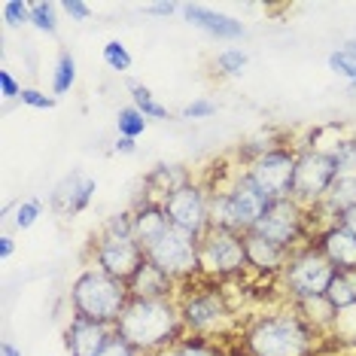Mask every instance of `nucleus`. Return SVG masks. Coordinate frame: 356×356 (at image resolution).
Returning a JSON list of instances; mask_svg holds the SVG:
<instances>
[{
  "instance_id": "1",
  "label": "nucleus",
  "mask_w": 356,
  "mask_h": 356,
  "mask_svg": "<svg viewBox=\"0 0 356 356\" xmlns=\"http://www.w3.org/2000/svg\"><path fill=\"white\" fill-rule=\"evenodd\" d=\"M116 335L143 356H159L189 332L183 326L177 298H131L116 323Z\"/></svg>"
},
{
  "instance_id": "2",
  "label": "nucleus",
  "mask_w": 356,
  "mask_h": 356,
  "mask_svg": "<svg viewBox=\"0 0 356 356\" xmlns=\"http://www.w3.org/2000/svg\"><path fill=\"white\" fill-rule=\"evenodd\" d=\"M317 332L311 320L289 305L283 311L256 314L244 329V347L250 356H311Z\"/></svg>"
},
{
  "instance_id": "3",
  "label": "nucleus",
  "mask_w": 356,
  "mask_h": 356,
  "mask_svg": "<svg viewBox=\"0 0 356 356\" xmlns=\"http://www.w3.org/2000/svg\"><path fill=\"white\" fill-rule=\"evenodd\" d=\"M177 305H180V317L189 335L213 338L216 332H225L234 323V307L220 280L198 277L183 283L177 289Z\"/></svg>"
},
{
  "instance_id": "4",
  "label": "nucleus",
  "mask_w": 356,
  "mask_h": 356,
  "mask_svg": "<svg viewBox=\"0 0 356 356\" xmlns=\"http://www.w3.org/2000/svg\"><path fill=\"white\" fill-rule=\"evenodd\" d=\"M128 302H131L128 283L110 277L101 268H86L70 283V311H74V317H86L116 329Z\"/></svg>"
},
{
  "instance_id": "5",
  "label": "nucleus",
  "mask_w": 356,
  "mask_h": 356,
  "mask_svg": "<svg viewBox=\"0 0 356 356\" xmlns=\"http://www.w3.org/2000/svg\"><path fill=\"white\" fill-rule=\"evenodd\" d=\"M265 207H268V198L256 189L244 171L234 174L232 183L210 189V225H220V229L250 234L262 220Z\"/></svg>"
},
{
  "instance_id": "6",
  "label": "nucleus",
  "mask_w": 356,
  "mask_h": 356,
  "mask_svg": "<svg viewBox=\"0 0 356 356\" xmlns=\"http://www.w3.org/2000/svg\"><path fill=\"white\" fill-rule=\"evenodd\" d=\"M335 265L323 256V250L314 244H302L289 253L286 265L280 271L283 289H286L289 302H305V298H323L335 277Z\"/></svg>"
},
{
  "instance_id": "7",
  "label": "nucleus",
  "mask_w": 356,
  "mask_h": 356,
  "mask_svg": "<svg viewBox=\"0 0 356 356\" xmlns=\"http://www.w3.org/2000/svg\"><path fill=\"white\" fill-rule=\"evenodd\" d=\"M147 259L159 271H165L177 286L204 277L201 274V238H192L189 232H180L174 225L152 247H147Z\"/></svg>"
},
{
  "instance_id": "8",
  "label": "nucleus",
  "mask_w": 356,
  "mask_h": 356,
  "mask_svg": "<svg viewBox=\"0 0 356 356\" xmlns=\"http://www.w3.org/2000/svg\"><path fill=\"white\" fill-rule=\"evenodd\" d=\"M250 268L247 262V234H238L232 229L210 225L201 238V274L210 280H234Z\"/></svg>"
},
{
  "instance_id": "9",
  "label": "nucleus",
  "mask_w": 356,
  "mask_h": 356,
  "mask_svg": "<svg viewBox=\"0 0 356 356\" xmlns=\"http://www.w3.org/2000/svg\"><path fill=\"white\" fill-rule=\"evenodd\" d=\"M256 234L268 238L271 244H277L283 250L293 253L296 247L311 244L314 241V225H311V213L307 207H302L296 198H277L268 201L262 220L256 222Z\"/></svg>"
},
{
  "instance_id": "10",
  "label": "nucleus",
  "mask_w": 356,
  "mask_h": 356,
  "mask_svg": "<svg viewBox=\"0 0 356 356\" xmlns=\"http://www.w3.org/2000/svg\"><path fill=\"white\" fill-rule=\"evenodd\" d=\"M338 180V165L326 149L317 147H298L296 159V177H293V195L302 207L314 210L329 195L332 183Z\"/></svg>"
},
{
  "instance_id": "11",
  "label": "nucleus",
  "mask_w": 356,
  "mask_h": 356,
  "mask_svg": "<svg viewBox=\"0 0 356 356\" xmlns=\"http://www.w3.org/2000/svg\"><path fill=\"white\" fill-rule=\"evenodd\" d=\"M296 159H298V149L280 143V147H271L268 152H262L259 159L250 161V165L244 168V174L253 180V186L268 201L289 198V195H293Z\"/></svg>"
},
{
  "instance_id": "12",
  "label": "nucleus",
  "mask_w": 356,
  "mask_h": 356,
  "mask_svg": "<svg viewBox=\"0 0 356 356\" xmlns=\"http://www.w3.org/2000/svg\"><path fill=\"white\" fill-rule=\"evenodd\" d=\"M143 262H147V253L134 241V234H113L101 229L92 238V268H101L110 277L128 283Z\"/></svg>"
},
{
  "instance_id": "13",
  "label": "nucleus",
  "mask_w": 356,
  "mask_h": 356,
  "mask_svg": "<svg viewBox=\"0 0 356 356\" xmlns=\"http://www.w3.org/2000/svg\"><path fill=\"white\" fill-rule=\"evenodd\" d=\"M165 213L168 222L180 232H189L192 238H204L210 229V189L204 183L192 180L183 189H177L174 195H168L165 201Z\"/></svg>"
},
{
  "instance_id": "14",
  "label": "nucleus",
  "mask_w": 356,
  "mask_h": 356,
  "mask_svg": "<svg viewBox=\"0 0 356 356\" xmlns=\"http://www.w3.org/2000/svg\"><path fill=\"white\" fill-rule=\"evenodd\" d=\"M95 189H98L95 177H88L86 171H70L67 177H61V180L55 183V189L49 192L52 213L64 216V220H67V216L83 213V210L92 204Z\"/></svg>"
},
{
  "instance_id": "15",
  "label": "nucleus",
  "mask_w": 356,
  "mask_h": 356,
  "mask_svg": "<svg viewBox=\"0 0 356 356\" xmlns=\"http://www.w3.org/2000/svg\"><path fill=\"white\" fill-rule=\"evenodd\" d=\"M113 332H116L113 326L70 314V323L64 329V344H67L70 356H101V350L110 344Z\"/></svg>"
},
{
  "instance_id": "16",
  "label": "nucleus",
  "mask_w": 356,
  "mask_h": 356,
  "mask_svg": "<svg viewBox=\"0 0 356 356\" xmlns=\"http://www.w3.org/2000/svg\"><path fill=\"white\" fill-rule=\"evenodd\" d=\"M314 244L338 271H356V234L347 232L341 222H329L314 234Z\"/></svg>"
},
{
  "instance_id": "17",
  "label": "nucleus",
  "mask_w": 356,
  "mask_h": 356,
  "mask_svg": "<svg viewBox=\"0 0 356 356\" xmlns=\"http://www.w3.org/2000/svg\"><path fill=\"white\" fill-rule=\"evenodd\" d=\"M183 19L213 40H244L247 37L244 22L232 19V15H225V13H213L201 3H183Z\"/></svg>"
},
{
  "instance_id": "18",
  "label": "nucleus",
  "mask_w": 356,
  "mask_h": 356,
  "mask_svg": "<svg viewBox=\"0 0 356 356\" xmlns=\"http://www.w3.org/2000/svg\"><path fill=\"white\" fill-rule=\"evenodd\" d=\"M168 229H171V222H168L165 204H161V201L140 198V204L131 210V234L137 244L143 247V253H147V247L156 244Z\"/></svg>"
},
{
  "instance_id": "19",
  "label": "nucleus",
  "mask_w": 356,
  "mask_h": 356,
  "mask_svg": "<svg viewBox=\"0 0 356 356\" xmlns=\"http://www.w3.org/2000/svg\"><path fill=\"white\" fill-rule=\"evenodd\" d=\"M286 259H289V250L271 244L268 238H262V234H256V232L247 234V262H250V268H253L256 274H262V277H274V274L283 271Z\"/></svg>"
},
{
  "instance_id": "20",
  "label": "nucleus",
  "mask_w": 356,
  "mask_h": 356,
  "mask_svg": "<svg viewBox=\"0 0 356 356\" xmlns=\"http://www.w3.org/2000/svg\"><path fill=\"white\" fill-rule=\"evenodd\" d=\"M128 289H131V298H177V289L180 286L147 259L134 271V277L128 280Z\"/></svg>"
},
{
  "instance_id": "21",
  "label": "nucleus",
  "mask_w": 356,
  "mask_h": 356,
  "mask_svg": "<svg viewBox=\"0 0 356 356\" xmlns=\"http://www.w3.org/2000/svg\"><path fill=\"white\" fill-rule=\"evenodd\" d=\"M186 183H192V174L186 171L183 165H156L152 171L143 177V198L149 201H165L168 195H174L177 189H183Z\"/></svg>"
},
{
  "instance_id": "22",
  "label": "nucleus",
  "mask_w": 356,
  "mask_h": 356,
  "mask_svg": "<svg viewBox=\"0 0 356 356\" xmlns=\"http://www.w3.org/2000/svg\"><path fill=\"white\" fill-rule=\"evenodd\" d=\"M326 302L338 314L356 311V271H335V277L326 289Z\"/></svg>"
},
{
  "instance_id": "23",
  "label": "nucleus",
  "mask_w": 356,
  "mask_h": 356,
  "mask_svg": "<svg viewBox=\"0 0 356 356\" xmlns=\"http://www.w3.org/2000/svg\"><path fill=\"white\" fill-rule=\"evenodd\" d=\"M289 305H293L305 320H311L317 329H326V326H332V323L338 320V311L326 302V296L323 298H305V302H289Z\"/></svg>"
},
{
  "instance_id": "24",
  "label": "nucleus",
  "mask_w": 356,
  "mask_h": 356,
  "mask_svg": "<svg viewBox=\"0 0 356 356\" xmlns=\"http://www.w3.org/2000/svg\"><path fill=\"white\" fill-rule=\"evenodd\" d=\"M128 92H131V104H134V107L140 110L147 119H171L168 107H165V104H159L156 95H152L143 83H134V79H128Z\"/></svg>"
},
{
  "instance_id": "25",
  "label": "nucleus",
  "mask_w": 356,
  "mask_h": 356,
  "mask_svg": "<svg viewBox=\"0 0 356 356\" xmlns=\"http://www.w3.org/2000/svg\"><path fill=\"white\" fill-rule=\"evenodd\" d=\"M159 356H222V350L216 347L213 338H201V335H186L174 347H168Z\"/></svg>"
},
{
  "instance_id": "26",
  "label": "nucleus",
  "mask_w": 356,
  "mask_h": 356,
  "mask_svg": "<svg viewBox=\"0 0 356 356\" xmlns=\"http://www.w3.org/2000/svg\"><path fill=\"white\" fill-rule=\"evenodd\" d=\"M74 83H76V58L67 49H61L58 61H55V70H52V95L61 98V95H67L74 88Z\"/></svg>"
},
{
  "instance_id": "27",
  "label": "nucleus",
  "mask_w": 356,
  "mask_h": 356,
  "mask_svg": "<svg viewBox=\"0 0 356 356\" xmlns=\"http://www.w3.org/2000/svg\"><path fill=\"white\" fill-rule=\"evenodd\" d=\"M317 149H326L338 165V174H356V137H338V140L326 143V147H317Z\"/></svg>"
},
{
  "instance_id": "28",
  "label": "nucleus",
  "mask_w": 356,
  "mask_h": 356,
  "mask_svg": "<svg viewBox=\"0 0 356 356\" xmlns=\"http://www.w3.org/2000/svg\"><path fill=\"white\" fill-rule=\"evenodd\" d=\"M116 131H119V137L137 140V137L147 131V116H143V113L137 110L134 104H128V107H119V113H116Z\"/></svg>"
},
{
  "instance_id": "29",
  "label": "nucleus",
  "mask_w": 356,
  "mask_h": 356,
  "mask_svg": "<svg viewBox=\"0 0 356 356\" xmlns=\"http://www.w3.org/2000/svg\"><path fill=\"white\" fill-rule=\"evenodd\" d=\"M55 10H61L52 0H34L31 3V25L43 34H55L58 31V19H55Z\"/></svg>"
},
{
  "instance_id": "30",
  "label": "nucleus",
  "mask_w": 356,
  "mask_h": 356,
  "mask_svg": "<svg viewBox=\"0 0 356 356\" xmlns=\"http://www.w3.org/2000/svg\"><path fill=\"white\" fill-rule=\"evenodd\" d=\"M101 58L104 64H107L110 70H116V74H125V70H131V52L125 49V43H119V40H110L107 46H104V52H101Z\"/></svg>"
},
{
  "instance_id": "31",
  "label": "nucleus",
  "mask_w": 356,
  "mask_h": 356,
  "mask_svg": "<svg viewBox=\"0 0 356 356\" xmlns=\"http://www.w3.org/2000/svg\"><path fill=\"white\" fill-rule=\"evenodd\" d=\"M0 15H3L6 28H25L31 25V3L28 0H3L0 3Z\"/></svg>"
},
{
  "instance_id": "32",
  "label": "nucleus",
  "mask_w": 356,
  "mask_h": 356,
  "mask_svg": "<svg viewBox=\"0 0 356 356\" xmlns=\"http://www.w3.org/2000/svg\"><path fill=\"white\" fill-rule=\"evenodd\" d=\"M247 52L244 49H222L220 55H216V67H220V74L222 76H241L244 74V67H247Z\"/></svg>"
},
{
  "instance_id": "33",
  "label": "nucleus",
  "mask_w": 356,
  "mask_h": 356,
  "mask_svg": "<svg viewBox=\"0 0 356 356\" xmlns=\"http://www.w3.org/2000/svg\"><path fill=\"white\" fill-rule=\"evenodd\" d=\"M40 213H43V201L40 198H28V201H19V207H15V216H13V222H15V229H31L37 220H40Z\"/></svg>"
},
{
  "instance_id": "34",
  "label": "nucleus",
  "mask_w": 356,
  "mask_h": 356,
  "mask_svg": "<svg viewBox=\"0 0 356 356\" xmlns=\"http://www.w3.org/2000/svg\"><path fill=\"white\" fill-rule=\"evenodd\" d=\"M329 67L335 70V74L347 76V79H350V83L356 79V58H353V55L344 49V46H341V49H338V52H332V55H329Z\"/></svg>"
},
{
  "instance_id": "35",
  "label": "nucleus",
  "mask_w": 356,
  "mask_h": 356,
  "mask_svg": "<svg viewBox=\"0 0 356 356\" xmlns=\"http://www.w3.org/2000/svg\"><path fill=\"white\" fill-rule=\"evenodd\" d=\"M213 113H216V104L213 101H210V98H195L192 104H186L180 116L183 119H210Z\"/></svg>"
},
{
  "instance_id": "36",
  "label": "nucleus",
  "mask_w": 356,
  "mask_h": 356,
  "mask_svg": "<svg viewBox=\"0 0 356 356\" xmlns=\"http://www.w3.org/2000/svg\"><path fill=\"white\" fill-rule=\"evenodd\" d=\"M22 104L34 110H52L55 107V95H46L40 88H22Z\"/></svg>"
},
{
  "instance_id": "37",
  "label": "nucleus",
  "mask_w": 356,
  "mask_h": 356,
  "mask_svg": "<svg viewBox=\"0 0 356 356\" xmlns=\"http://www.w3.org/2000/svg\"><path fill=\"white\" fill-rule=\"evenodd\" d=\"M101 356H143V353H140V350H134V347L128 344L122 335H116V332H113L110 344L101 350Z\"/></svg>"
},
{
  "instance_id": "38",
  "label": "nucleus",
  "mask_w": 356,
  "mask_h": 356,
  "mask_svg": "<svg viewBox=\"0 0 356 356\" xmlns=\"http://www.w3.org/2000/svg\"><path fill=\"white\" fill-rule=\"evenodd\" d=\"M58 6H61V10L67 13L74 22H88V19H92V6H88L86 0H61Z\"/></svg>"
},
{
  "instance_id": "39",
  "label": "nucleus",
  "mask_w": 356,
  "mask_h": 356,
  "mask_svg": "<svg viewBox=\"0 0 356 356\" xmlns=\"http://www.w3.org/2000/svg\"><path fill=\"white\" fill-rule=\"evenodd\" d=\"M0 95H3L6 101L10 98H22V86H19V79H15L10 70H0Z\"/></svg>"
},
{
  "instance_id": "40",
  "label": "nucleus",
  "mask_w": 356,
  "mask_h": 356,
  "mask_svg": "<svg viewBox=\"0 0 356 356\" xmlns=\"http://www.w3.org/2000/svg\"><path fill=\"white\" fill-rule=\"evenodd\" d=\"M177 10H183V6L180 3H171V0H161V3H149L147 6L149 15H174Z\"/></svg>"
},
{
  "instance_id": "41",
  "label": "nucleus",
  "mask_w": 356,
  "mask_h": 356,
  "mask_svg": "<svg viewBox=\"0 0 356 356\" xmlns=\"http://www.w3.org/2000/svg\"><path fill=\"white\" fill-rule=\"evenodd\" d=\"M13 253H15V241L10 238V234H0V259H13Z\"/></svg>"
},
{
  "instance_id": "42",
  "label": "nucleus",
  "mask_w": 356,
  "mask_h": 356,
  "mask_svg": "<svg viewBox=\"0 0 356 356\" xmlns=\"http://www.w3.org/2000/svg\"><path fill=\"white\" fill-rule=\"evenodd\" d=\"M113 149L122 152V156H131V152H137V143L128 140V137H116V143H113Z\"/></svg>"
},
{
  "instance_id": "43",
  "label": "nucleus",
  "mask_w": 356,
  "mask_h": 356,
  "mask_svg": "<svg viewBox=\"0 0 356 356\" xmlns=\"http://www.w3.org/2000/svg\"><path fill=\"white\" fill-rule=\"evenodd\" d=\"M338 222H341V225H344V229H347V232H353V234H356V207H350V210H344V213H341V216H338Z\"/></svg>"
},
{
  "instance_id": "44",
  "label": "nucleus",
  "mask_w": 356,
  "mask_h": 356,
  "mask_svg": "<svg viewBox=\"0 0 356 356\" xmlns=\"http://www.w3.org/2000/svg\"><path fill=\"white\" fill-rule=\"evenodd\" d=\"M0 356H22V350L13 341H0Z\"/></svg>"
},
{
  "instance_id": "45",
  "label": "nucleus",
  "mask_w": 356,
  "mask_h": 356,
  "mask_svg": "<svg viewBox=\"0 0 356 356\" xmlns=\"http://www.w3.org/2000/svg\"><path fill=\"white\" fill-rule=\"evenodd\" d=\"M344 49H347V52H350L353 58H356V40H347V43H344Z\"/></svg>"
},
{
  "instance_id": "46",
  "label": "nucleus",
  "mask_w": 356,
  "mask_h": 356,
  "mask_svg": "<svg viewBox=\"0 0 356 356\" xmlns=\"http://www.w3.org/2000/svg\"><path fill=\"white\" fill-rule=\"evenodd\" d=\"M347 95H350V98H356V79H353L350 86H347Z\"/></svg>"
},
{
  "instance_id": "47",
  "label": "nucleus",
  "mask_w": 356,
  "mask_h": 356,
  "mask_svg": "<svg viewBox=\"0 0 356 356\" xmlns=\"http://www.w3.org/2000/svg\"><path fill=\"white\" fill-rule=\"evenodd\" d=\"M353 137H356V125H353Z\"/></svg>"
},
{
  "instance_id": "48",
  "label": "nucleus",
  "mask_w": 356,
  "mask_h": 356,
  "mask_svg": "<svg viewBox=\"0 0 356 356\" xmlns=\"http://www.w3.org/2000/svg\"><path fill=\"white\" fill-rule=\"evenodd\" d=\"M353 314H356V311H353Z\"/></svg>"
}]
</instances>
